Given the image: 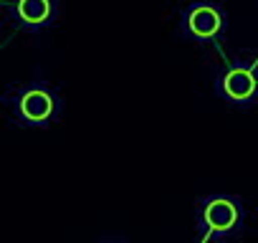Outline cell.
I'll use <instances>...</instances> for the list:
<instances>
[{
    "instance_id": "obj_1",
    "label": "cell",
    "mask_w": 258,
    "mask_h": 243,
    "mask_svg": "<svg viewBox=\"0 0 258 243\" xmlns=\"http://www.w3.org/2000/svg\"><path fill=\"white\" fill-rule=\"evenodd\" d=\"M182 31L200 43L215 41L225 33V13L213 3H192L182 18Z\"/></svg>"
},
{
    "instance_id": "obj_2",
    "label": "cell",
    "mask_w": 258,
    "mask_h": 243,
    "mask_svg": "<svg viewBox=\"0 0 258 243\" xmlns=\"http://www.w3.org/2000/svg\"><path fill=\"white\" fill-rule=\"evenodd\" d=\"M218 94L235 104V106H245V104H253L255 96H258V76L250 66L245 64H233L228 66L220 79H218Z\"/></svg>"
},
{
    "instance_id": "obj_3",
    "label": "cell",
    "mask_w": 258,
    "mask_h": 243,
    "mask_svg": "<svg viewBox=\"0 0 258 243\" xmlns=\"http://www.w3.org/2000/svg\"><path fill=\"white\" fill-rule=\"evenodd\" d=\"M56 96L46 86H28L16 96V111L28 127H46L56 116Z\"/></svg>"
},
{
    "instance_id": "obj_4",
    "label": "cell",
    "mask_w": 258,
    "mask_h": 243,
    "mask_svg": "<svg viewBox=\"0 0 258 243\" xmlns=\"http://www.w3.org/2000/svg\"><path fill=\"white\" fill-rule=\"evenodd\" d=\"M200 223L210 235H228L240 223V208L233 198H225V195L208 198L200 210Z\"/></svg>"
},
{
    "instance_id": "obj_5",
    "label": "cell",
    "mask_w": 258,
    "mask_h": 243,
    "mask_svg": "<svg viewBox=\"0 0 258 243\" xmlns=\"http://www.w3.org/2000/svg\"><path fill=\"white\" fill-rule=\"evenodd\" d=\"M11 13L23 31L38 33L56 23L58 0H13Z\"/></svg>"
}]
</instances>
